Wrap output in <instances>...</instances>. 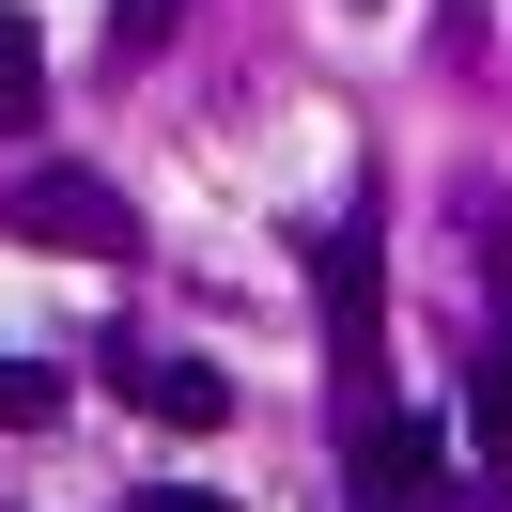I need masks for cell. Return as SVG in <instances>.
<instances>
[{
  "mask_svg": "<svg viewBox=\"0 0 512 512\" xmlns=\"http://www.w3.org/2000/svg\"><path fill=\"white\" fill-rule=\"evenodd\" d=\"M0 218L32 233V249H78V264H125V249H140L125 187H109V171H78V156H32L16 187H0Z\"/></svg>",
  "mask_w": 512,
  "mask_h": 512,
  "instance_id": "cell-1",
  "label": "cell"
},
{
  "mask_svg": "<svg viewBox=\"0 0 512 512\" xmlns=\"http://www.w3.org/2000/svg\"><path fill=\"white\" fill-rule=\"evenodd\" d=\"M311 295H326V357L373 373V342H388V264H373V233H357V218L311 249Z\"/></svg>",
  "mask_w": 512,
  "mask_h": 512,
  "instance_id": "cell-2",
  "label": "cell"
},
{
  "mask_svg": "<svg viewBox=\"0 0 512 512\" xmlns=\"http://www.w3.org/2000/svg\"><path fill=\"white\" fill-rule=\"evenodd\" d=\"M357 497H373V512H404V497H435V419H357Z\"/></svg>",
  "mask_w": 512,
  "mask_h": 512,
  "instance_id": "cell-3",
  "label": "cell"
},
{
  "mask_svg": "<svg viewBox=\"0 0 512 512\" xmlns=\"http://www.w3.org/2000/svg\"><path fill=\"white\" fill-rule=\"evenodd\" d=\"M125 404H140V419H171V435H218V419H233V373H218V357H140Z\"/></svg>",
  "mask_w": 512,
  "mask_h": 512,
  "instance_id": "cell-4",
  "label": "cell"
},
{
  "mask_svg": "<svg viewBox=\"0 0 512 512\" xmlns=\"http://www.w3.org/2000/svg\"><path fill=\"white\" fill-rule=\"evenodd\" d=\"M47 109V47H32V16H0V125H32Z\"/></svg>",
  "mask_w": 512,
  "mask_h": 512,
  "instance_id": "cell-5",
  "label": "cell"
},
{
  "mask_svg": "<svg viewBox=\"0 0 512 512\" xmlns=\"http://www.w3.org/2000/svg\"><path fill=\"white\" fill-rule=\"evenodd\" d=\"M466 435L512 466V326H497V357H481V388H466Z\"/></svg>",
  "mask_w": 512,
  "mask_h": 512,
  "instance_id": "cell-6",
  "label": "cell"
},
{
  "mask_svg": "<svg viewBox=\"0 0 512 512\" xmlns=\"http://www.w3.org/2000/svg\"><path fill=\"white\" fill-rule=\"evenodd\" d=\"M171 16H187V0H109V63H156Z\"/></svg>",
  "mask_w": 512,
  "mask_h": 512,
  "instance_id": "cell-7",
  "label": "cell"
},
{
  "mask_svg": "<svg viewBox=\"0 0 512 512\" xmlns=\"http://www.w3.org/2000/svg\"><path fill=\"white\" fill-rule=\"evenodd\" d=\"M32 419H63V373H32V357H0V435H32Z\"/></svg>",
  "mask_w": 512,
  "mask_h": 512,
  "instance_id": "cell-8",
  "label": "cell"
},
{
  "mask_svg": "<svg viewBox=\"0 0 512 512\" xmlns=\"http://www.w3.org/2000/svg\"><path fill=\"white\" fill-rule=\"evenodd\" d=\"M140 512H233V497H202V481H171V497H140Z\"/></svg>",
  "mask_w": 512,
  "mask_h": 512,
  "instance_id": "cell-9",
  "label": "cell"
}]
</instances>
